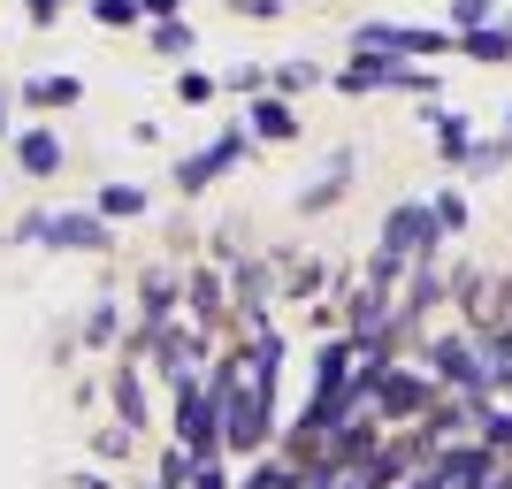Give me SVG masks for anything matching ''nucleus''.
<instances>
[{
    "label": "nucleus",
    "mask_w": 512,
    "mask_h": 489,
    "mask_svg": "<svg viewBox=\"0 0 512 489\" xmlns=\"http://www.w3.org/2000/svg\"><path fill=\"white\" fill-rule=\"evenodd\" d=\"M23 237H46L54 253H107V245H115L100 214H77V207H62V214H23V222H16V245H23Z\"/></svg>",
    "instance_id": "f257e3e1"
},
{
    "label": "nucleus",
    "mask_w": 512,
    "mask_h": 489,
    "mask_svg": "<svg viewBox=\"0 0 512 489\" xmlns=\"http://www.w3.org/2000/svg\"><path fill=\"white\" fill-rule=\"evenodd\" d=\"M176 444L192 451V459H214V451H222V398H214V383L176 390Z\"/></svg>",
    "instance_id": "f03ea898"
},
{
    "label": "nucleus",
    "mask_w": 512,
    "mask_h": 489,
    "mask_svg": "<svg viewBox=\"0 0 512 489\" xmlns=\"http://www.w3.org/2000/svg\"><path fill=\"white\" fill-rule=\"evenodd\" d=\"M428 367H436V383H451L459 398H482V344H467V337H436L428 344Z\"/></svg>",
    "instance_id": "7ed1b4c3"
},
{
    "label": "nucleus",
    "mask_w": 512,
    "mask_h": 489,
    "mask_svg": "<svg viewBox=\"0 0 512 489\" xmlns=\"http://www.w3.org/2000/svg\"><path fill=\"white\" fill-rule=\"evenodd\" d=\"M428 405H436V390H428L421 375L375 367V413H390V421H413V413H428Z\"/></svg>",
    "instance_id": "20e7f679"
},
{
    "label": "nucleus",
    "mask_w": 512,
    "mask_h": 489,
    "mask_svg": "<svg viewBox=\"0 0 512 489\" xmlns=\"http://www.w3.org/2000/svg\"><path fill=\"white\" fill-rule=\"evenodd\" d=\"M352 46H360V54H444L451 39L444 31H413V23H367Z\"/></svg>",
    "instance_id": "39448f33"
},
{
    "label": "nucleus",
    "mask_w": 512,
    "mask_h": 489,
    "mask_svg": "<svg viewBox=\"0 0 512 489\" xmlns=\"http://www.w3.org/2000/svg\"><path fill=\"white\" fill-rule=\"evenodd\" d=\"M237 153H245V130H222V138H214L207 153H192V161L176 169V192H207V184H214L222 169H230Z\"/></svg>",
    "instance_id": "423d86ee"
},
{
    "label": "nucleus",
    "mask_w": 512,
    "mask_h": 489,
    "mask_svg": "<svg viewBox=\"0 0 512 489\" xmlns=\"http://www.w3.org/2000/svg\"><path fill=\"white\" fill-rule=\"evenodd\" d=\"M245 130H253L260 146H291V138H299V115H291V100H268V92H260V100L245 107Z\"/></svg>",
    "instance_id": "0eeeda50"
},
{
    "label": "nucleus",
    "mask_w": 512,
    "mask_h": 489,
    "mask_svg": "<svg viewBox=\"0 0 512 489\" xmlns=\"http://www.w3.org/2000/svg\"><path fill=\"white\" fill-rule=\"evenodd\" d=\"M16 169H23V176H54V169H62V138H54V130H39V123L16 130Z\"/></svg>",
    "instance_id": "6e6552de"
},
{
    "label": "nucleus",
    "mask_w": 512,
    "mask_h": 489,
    "mask_svg": "<svg viewBox=\"0 0 512 489\" xmlns=\"http://www.w3.org/2000/svg\"><path fill=\"white\" fill-rule=\"evenodd\" d=\"M85 77H23V107H77Z\"/></svg>",
    "instance_id": "1a4fd4ad"
},
{
    "label": "nucleus",
    "mask_w": 512,
    "mask_h": 489,
    "mask_svg": "<svg viewBox=\"0 0 512 489\" xmlns=\"http://www.w3.org/2000/svg\"><path fill=\"white\" fill-rule=\"evenodd\" d=\"M222 306H230V291H222V276H192L184 283V314L207 329V321H222Z\"/></svg>",
    "instance_id": "9d476101"
},
{
    "label": "nucleus",
    "mask_w": 512,
    "mask_h": 489,
    "mask_svg": "<svg viewBox=\"0 0 512 489\" xmlns=\"http://www.w3.org/2000/svg\"><path fill=\"white\" fill-rule=\"evenodd\" d=\"M138 314H146V329H169V314H176V276H146V283H138Z\"/></svg>",
    "instance_id": "9b49d317"
},
{
    "label": "nucleus",
    "mask_w": 512,
    "mask_h": 489,
    "mask_svg": "<svg viewBox=\"0 0 512 489\" xmlns=\"http://www.w3.org/2000/svg\"><path fill=\"white\" fill-rule=\"evenodd\" d=\"M115 413H123V428H146V383H138V367H115Z\"/></svg>",
    "instance_id": "f8f14e48"
},
{
    "label": "nucleus",
    "mask_w": 512,
    "mask_h": 489,
    "mask_svg": "<svg viewBox=\"0 0 512 489\" xmlns=\"http://www.w3.org/2000/svg\"><path fill=\"white\" fill-rule=\"evenodd\" d=\"M130 214H146V192L138 184H100V222H130Z\"/></svg>",
    "instance_id": "ddd939ff"
},
{
    "label": "nucleus",
    "mask_w": 512,
    "mask_h": 489,
    "mask_svg": "<svg viewBox=\"0 0 512 489\" xmlns=\"http://www.w3.org/2000/svg\"><path fill=\"white\" fill-rule=\"evenodd\" d=\"M482 383H490V390H512V329L482 344Z\"/></svg>",
    "instance_id": "4468645a"
},
{
    "label": "nucleus",
    "mask_w": 512,
    "mask_h": 489,
    "mask_svg": "<svg viewBox=\"0 0 512 489\" xmlns=\"http://www.w3.org/2000/svg\"><path fill=\"white\" fill-rule=\"evenodd\" d=\"M436 153H444V161H474V138H467V115H436Z\"/></svg>",
    "instance_id": "2eb2a0df"
},
{
    "label": "nucleus",
    "mask_w": 512,
    "mask_h": 489,
    "mask_svg": "<svg viewBox=\"0 0 512 489\" xmlns=\"http://www.w3.org/2000/svg\"><path fill=\"white\" fill-rule=\"evenodd\" d=\"M459 54H474V62H505V54H512V31H490V23H482V31L459 39Z\"/></svg>",
    "instance_id": "dca6fc26"
},
{
    "label": "nucleus",
    "mask_w": 512,
    "mask_h": 489,
    "mask_svg": "<svg viewBox=\"0 0 512 489\" xmlns=\"http://www.w3.org/2000/svg\"><path fill=\"white\" fill-rule=\"evenodd\" d=\"M245 489H299V474H291V459H260V467L245 474Z\"/></svg>",
    "instance_id": "f3484780"
},
{
    "label": "nucleus",
    "mask_w": 512,
    "mask_h": 489,
    "mask_svg": "<svg viewBox=\"0 0 512 489\" xmlns=\"http://www.w3.org/2000/svg\"><path fill=\"white\" fill-rule=\"evenodd\" d=\"M92 16H100L107 31H123V23H146V0H92Z\"/></svg>",
    "instance_id": "a211bd4d"
},
{
    "label": "nucleus",
    "mask_w": 512,
    "mask_h": 489,
    "mask_svg": "<svg viewBox=\"0 0 512 489\" xmlns=\"http://www.w3.org/2000/svg\"><path fill=\"white\" fill-rule=\"evenodd\" d=\"M176 100H184V107H207L214 100V77H207V69H184V77H176Z\"/></svg>",
    "instance_id": "6ab92c4d"
},
{
    "label": "nucleus",
    "mask_w": 512,
    "mask_h": 489,
    "mask_svg": "<svg viewBox=\"0 0 512 489\" xmlns=\"http://www.w3.org/2000/svg\"><path fill=\"white\" fill-rule=\"evenodd\" d=\"M428 214H436V230H459V222H467V199H459V192H436V199H428Z\"/></svg>",
    "instance_id": "aec40b11"
},
{
    "label": "nucleus",
    "mask_w": 512,
    "mask_h": 489,
    "mask_svg": "<svg viewBox=\"0 0 512 489\" xmlns=\"http://www.w3.org/2000/svg\"><path fill=\"white\" fill-rule=\"evenodd\" d=\"M490 8H497V0H451V23H459V31H482Z\"/></svg>",
    "instance_id": "412c9836"
},
{
    "label": "nucleus",
    "mask_w": 512,
    "mask_h": 489,
    "mask_svg": "<svg viewBox=\"0 0 512 489\" xmlns=\"http://www.w3.org/2000/svg\"><path fill=\"white\" fill-rule=\"evenodd\" d=\"M85 344H115V306H92L85 314Z\"/></svg>",
    "instance_id": "4be33fe9"
},
{
    "label": "nucleus",
    "mask_w": 512,
    "mask_h": 489,
    "mask_svg": "<svg viewBox=\"0 0 512 489\" xmlns=\"http://www.w3.org/2000/svg\"><path fill=\"white\" fill-rule=\"evenodd\" d=\"M184 46H192L184 23H153V54H184Z\"/></svg>",
    "instance_id": "5701e85b"
},
{
    "label": "nucleus",
    "mask_w": 512,
    "mask_h": 489,
    "mask_svg": "<svg viewBox=\"0 0 512 489\" xmlns=\"http://www.w3.org/2000/svg\"><path fill=\"white\" fill-rule=\"evenodd\" d=\"M276 85H283V92H299V85H321V69H314V62H283V69H276Z\"/></svg>",
    "instance_id": "b1692460"
},
{
    "label": "nucleus",
    "mask_w": 512,
    "mask_h": 489,
    "mask_svg": "<svg viewBox=\"0 0 512 489\" xmlns=\"http://www.w3.org/2000/svg\"><path fill=\"white\" fill-rule=\"evenodd\" d=\"M192 489H230V474L214 467V459H192Z\"/></svg>",
    "instance_id": "393cba45"
},
{
    "label": "nucleus",
    "mask_w": 512,
    "mask_h": 489,
    "mask_svg": "<svg viewBox=\"0 0 512 489\" xmlns=\"http://www.w3.org/2000/svg\"><path fill=\"white\" fill-rule=\"evenodd\" d=\"M123 451H130V428H123V421L100 428V459H123Z\"/></svg>",
    "instance_id": "a878e982"
},
{
    "label": "nucleus",
    "mask_w": 512,
    "mask_h": 489,
    "mask_svg": "<svg viewBox=\"0 0 512 489\" xmlns=\"http://www.w3.org/2000/svg\"><path fill=\"white\" fill-rule=\"evenodd\" d=\"M62 8H69V0H31V23H54Z\"/></svg>",
    "instance_id": "bb28decb"
},
{
    "label": "nucleus",
    "mask_w": 512,
    "mask_h": 489,
    "mask_svg": "<svg viewBox=\"0 0 512 489\" xmlns=\"http://www.w3.org/2000/svg\"><path fill=\"white\" fill-rule=\"evenodd\" d=\"M176 8H184V0H146V16H161V23H176Z\"/></svg>",
    "instance_id": "cd10ccee"
},
{
    "label": "nucleus",
    "mask_w": 512,
    "mask_h": 489,
    "mask_svg": "<svg viewBox=\"0 0 512 489\" xmlns=\"http://www.w3.org/2000/svg\"><path fill=\"white\" fill-rule=\"evenodd\" d=\"M69 489H107V474H69Z\"/></svg>",
    "instance_id": "c85d7f7f"
},
{
    "label": "nucleus",
    "mask_w": 512,
    "mask_h": 489,
    "mask_svg": "<svg viewBox=\"0 0 512 489\" xmlns=\"http://www.w3.org/2000/svg\"><path fill=\"white\" fill-rule=\"evenodd\" d=\"M0 115H8V92H0Z\"/></svg>",
    "instance_id": "c756f323"
}]
</instances>
